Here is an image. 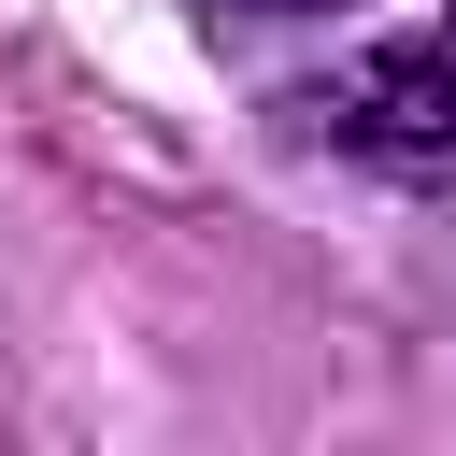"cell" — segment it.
Wrapping results in <instances>:
<instances>
[{"mask_svg": "<svg viewBox=\"0 0 456 456\" xmlns=\"http://www.w3.org/2000/svg\"><path fill=\"white\" fill-rule=\"evenodd\" d=\"M314 114L342 142H370V157H456V0L413 14V28H385L370 57H342L314 86Z\"/></svg>", "mask_w": 456, "mask_h": 456, "instance_id": "6da1fadb", "label": "cell"}, {"mask_svg": "<svg viewBox=\"0 0 456 456\" xmlns=\"http://www.w3.org/2000/svg\"><path fill=\"white\" fill-rule=\"evenodd\" d=\"M242 14H342V0H242Z\"/></svg>", "mask_w": 456, "mask_h": 456, "instance_id": "7a4b0ae2", "label": "cell"}]
</instances>
